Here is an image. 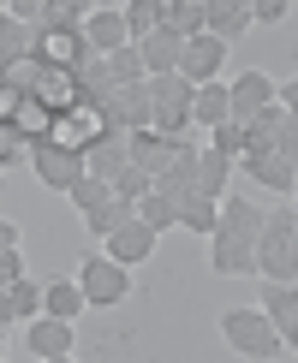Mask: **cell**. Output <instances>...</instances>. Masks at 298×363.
Wrapping results in <instances>:
<instances>
[{
	"label": "cell",
	"mask_w": 298,
	"mask_h": 363,
	"mask_svg": "<svg viewBox=\"0 0 298 363\" xmlns=\"http://www.w3.org/2000/svg\"><path fill=\"white\" fill-rule=\"evenodd\" d=\"M263 226H268V208H257L250 196H227L221 203V226L209 238V268L215 274H257Z\"/></svg>",
	"instance_id": "1"
},
{
	"label": "cell",
	"mask_w": 298,
	"mask_h": 363,
	"mask_svg": "<svg viewBox=\"0 0 298 363\" xmlns=\"http://www.w3.org/2000/svg\"><path fill=\"white\" fill-rule=\"evenodd\" d=\"M221 340H227L238 357H250V363H268L275 352H287L275 315H268L263 304H233V310H221Z\"/></svg>",
	"instance_id": "2"
},
{
	"label": "cell",
	"mask_w": 298,
	"mask_h": 363,
	"mask_svg": "<svg viewBox=\"0 0 298 363\" xmlns=\"http://www.w3.org/2000/svg\"><path fill=\"white\" fill-rule=\"evenodd\" d=\"M257 280L298 286V215H287V208H268L263 245H257Z\"/></svg>",
	"instance_id": "3"
},
{
	"label": "cell",
	"mask_w": 298,
	"mask_h": 363,
	"mask_svg": "<svg viewBox=\"0 0 298 363\" xmlns=\"http://www.w3.org/2000/svg\"><path fill=\"white\" fill-rule=\"evenodd\" d=\"M149 101H155V131L161 138L197 131V119H191V108H197V84H185L179 72L173 78H149Z\"/></svg>",
	"instance_id": "4"
},
{
	"label": "cell",
	"mask_w": 298,
	"mask_h": 363,
	"mask_svg": "<svg viewBox=\"0 0 298 363\" xmlns=\"http://www.w3.org/2000/svg\"><path fill=\"white\" fill-rule=\"evenodd\" d=\"M78 286H84V298H89L96 310H119L138 280H131L126 262H114V256L101 250V256H84V262H78Z\"/></svg>",
	"instance_id": "5"
},
{
	"label": "cell",
	"mask_w": 298,
	"mask_h": 363,
	"mask_svg": "<svg viewBox=\"0 0 298 363\" xmlns=\"http://www.w3.org/2000/svg\"><path fill=\"white\" fill-rule=\"evenodd\" d=\"M30 167H36V179H42L48 191H60V196H72V191H78V179L89 173L84 155H78V149H66V143H36Z\"/></svg>",
	"instance_id": "6"
},
{
	"label": "cell",
	"mask_w": 298,
	"mask_h": 363,
	"mask_svg": "<svg viewBox=\"0 0 298 363\" xmlns=\"http://www.w3.org/2000/svg\"><path fill=\"white\" fill-rule=\"evenodd\" d=\"M227 84H233V125H250V119H263L280 101V84L268 72H238Z\"/></svg>",
	"instance_id": "7"
},
{
	"label": "cell",
	"mask_w": 298,
	"mask_h": 363,
	"mask_svg": "<svg viewBox=\"0 0 298 363\" xmlns=\"http://www.w3.org/2000/svg\"><path fill=\"white\" fill-rule=\"evenodd\" d=\"M227 48H233V42H221L215 36V30H209V36H191L185 42V66H179V78H185V84H221V72H227Z\"/></svg>",
	"instance_id": "8"
},
{
	"label": "cell",
	"mask_w": 298,
	"mask_h": 363,
	"mask_svg": "<svg viewBox=\"0 0 298 363\" xmlns=\"http://www.w3.org/2000/svg\"><path fill=\"white\" fill-rule=\"evenodd\" d=\"M84 36H89V54H96V60H114L119 48H131L126 6H96V12H89V24H84Z\"/></svg>",
	"instance_id": "9"
},
{
	"label": "cell",
	"mask_w": 298,
	"mask_h": 363,
	"mask_svg": "<svg viewBox=\"0 0 298 363\" xmlns=\"http://www.w3.org/2000/svg\"><path fill=\"white\" fill-rule=\"evenodd\" d=\"M72 340H78V322H60V315H36V322H24V345L36 363L48 357H72Z\"/></svg>",
	"instance_id": "10"
},
{
	"label": "cell",
	"mask_w": 298,
	"mask_h": 363,
	"mask_svg": "<svg viewBox=\"0 0 298 363\" xmlns=\"http://www.w3.org/2000/svg\"><path fill=\"white\" fill-rule=\"evenodd\" d=\"M36 54H42V30H36V24H24L18 12L6 6V18H0V66L18 72V66H30Z\"/></svg>",
	"instance_id": "11"
},
{
	"label": "cell",
	"mask_w": 298,
	"mask_h": 363,
	"mask_svg": "<svg viewBox=\"0 0 298 363\" xmlns=\"http://www.w3.org/2000/svg\"><path fill=\"white\" fill-rule=\"evenodd\" d=\"M191 138H161V131H131V167H143L149 179H161L173 167L179 155H185Z\"/></svg>",
	"instance_id": "12"
},
{
	"label": "cell",
	"mask_w": 298,
	"mask_h": 363,
	"mask_svg": "<svg viewBox=\"0 0 298 363\" xmlns=\"http://www.w3.org/2000/svg\"><path fill=\"white\" fill-rule=\"evenodd\" d=\"M84 167L96 173V179H108V185H114V179L131 167V131H101V138L84 149Z\"/></svg>",
	"instance_id": "13"
},
{
	"label": "cell",
	"mask_w": 298,
	"mask_h": 363,
	"mask_svg": "<svg viewBox=\"0 0 298 363\" xmlns=\"http://www.w3.org/2000/svg\"><path fill=\"white\" fill-rule=\"evenodd\" d=\"M42 310H48V286H36V280L0 286V322H6V328H18V322H36Z\"/></svg>",
	"instance_id": "14"
},
{
	"label": "cell",
	"mask_w": 298,
	"mask_h": 363,
	"mask_svg": "<svg viewBox=\"0 0 298 363\" xmlns=\"http://www.w3.org/2000/svg\"><path fill=\"white\" fill-rule=\"evenodd\" d=\"M138 54H143L149 78H173V72L185 66V36H179V30H155V36L138 42Z\"/></svg>",
	"instance_id": "15"
},
{
	"label": "cell",
	"mask_w": 298,
	"mask_h": 363,
	"mask_svg": "<svg viewBox=\"0 0 298 363\" xmlns=\"http://www.w3.org/2000/svg\"><path fill=\"white\" fill-rule=\"evenodd\" d=\"M263 310L275 315L287 352H298V286H280V280H263Z\"/></svg>",
	"instance_id": "16"
},
{
	"label": "cell",
	"mask_w": 298,
	"mask_h": 363,
	"mask_svg": "<svg viewBox=\"0 0 298 363\" xmlns=\"http://www.w3.org/2000/svg\"><path fill=\"white\" fill-rule=\"evenodd\" d=\"M155 226H143V220H131V226H119V233L108 238V256L114 262H126V268H143L149 256H155Z\"/></svg>",
	"instance_id": "17"
},
{
	"label": "cell",
	"mask_w": 298,
	"mask_h": 363,
	"mask_svg": "<svg viewBox=\"0 0 298 363\" xmlns=\"http://www.w3.org/2000/svg\"><path fill=\"white\" fill-rule=\"evenodd\" d=\"M238 167L257 179L263 191H275V196H292V185H298V167L280 155V149H275V155H250V161H238Z\"/></svg>",
	"instance_id": "18"
},
{
	"label": "cell",
	"mask_w": 298,
	"mask_h": 363,
	"mask_svg": "<svg viewBox=\"0 0 298 363\" xmlns=\"http://www.w3.org/2000/svg\"><path fill=\"white\" fill-rule=\"evenodd\" d=\"M209 30H215L221 42H238L257 30V6H245V0H209Z\"/></svg>",
	"instance_id": "19"
},
{
	"label": "cell",
	"mask_w": 298,
	"mask_h": 363,
	"mask_svg": "<svg viewBox=\"0 0 298 363\" xmlns=\"http://www.w3.org/2000/svg\"><path fill=\"white\" fill-rule=\"evenodd\" d=\"M191 119H197L203 131L233 125V84H227V78H221V84H203V89H197V108H191Z\"/></svg>",
	"instance_id": "20"
},
{
	"label": "cell",
	"mask_w": 298,
	"mask_h": 363,
	"mask_svg": "<svg viewBox=\"0 0 298 363\" xmlns=\"http://www.w3.org/2000/svg\"><path fill=\"white\" fill-rule=\"evenodd\" d=\"M131 220H138V203H131V196H114V203H101L96 215L84 220V233H89V238H101V245H108V238L119 233V226H131Z\"/></svg>",
	"instance_id": "21"
},
{
	"label": "cell",
	"mask_w": 298,
	"mask_h": 363,
	"mask_svg": "<svg viewBox=\"0 0 298 363\" xmlns=\"http://www.w3.org/2000/svg\"><path fill=\"white\" fill-rule=\"evenodd\" d=\"M238 161L227 155H215V149H203V161H197V196H215V203H227V179H233Z\"/></svg>",
	"instance_id": "22"
},
{
	"label": "cell",
	"mask_w": 298,
	"mask_h": 363,
	"mask_svg": "<svg viewBox=\"0 0 298 363\" xmlns=\"http://www.w3.org/2000/svg\"><path fill=\"white\" fill-rule=\"evenodd\" d=\"M119 89V78H114V66L108 60H89V66L78 72V96H84V108H101V101H108Z\"/></svg>",
	"instance_id": "23"
},
{
	"label": "cell",
	"mask_w": 298,
	"mask_h": 363,
	"mask_svg": "<svg viewBox=\"0 0 298 363\" xmlns=\"http://www.w3.org/2000/svg\"><path fill=\"white\" fill-rule=\"evenodd\" d=\"M167 30L179 36H209V0H167Z\"/></svg>",
	"instance_id": "24"
},
{
	"label": "cell",
	"mask_w": 298,
	"mask_h": 363,
	"mask_svg": "<svg viewBox=\"0 0 298 363\" xmlns=\"http://www.w3.org/2000/svg\"><path fill=\"white\" fill-rule=\"evenodd\" d=\"M84 310H89V298H84V286H78V280H54V286H48V310H42V315H60V322H78Z\"/></svg>",
	"instance_id": "25"
},
{
	"label": "cell",
	"mask_w": 298,
	"mask_h": 363,
	"mask_svg": "<svg viewBox=\"0 0 298 363\" xmlns=\"http://www.w3.org/2000/svg\"><path fill=\"white\" fill-rule=\"evenodd\" d=\"M138 220H143V226H155V233H167V226H179V220H185V208H179L173 196H161V191H149L143 203H138Z\"/></svg>",
	"instance_id": "26"
},
{
	"label": "cell",
	"mask_w": 298,
	"mask_h": 363,
	"mask_svg": "<svg viewBox=\"0 0 298 363\" xmlns=\"http://www.w3.org/2000/svg\"><path fill=\"white\" fill-rule=\"evenodd\" d=\"M114 196H119V191L108 185V179H96V173H84V179H78V191H72V208H78V215L89 220V215H96L101 203H114Z\"/></svg>",
	"instance_id": "27"
},
{
	"label": "cell",
	"mask_w": 298,
	"mask_h": 363,
	"mask_svg": "<svg viewBox=\"0 0 298 363\" xmlns=\"http://www.w3.org/2000/svg\"><path fill=\"white\" fill-rule=\"evenodd\" d=\"M179 226H185V233H197V238H215L221 203H215V196H191V203H185V220H179Z\"/></svg>",
	"instance_id": "28"
},
{
	"label": "cell",
	"mask_w": 298,
	"mask_h": 363,
	"mask_svg": "<svg viewBox=\"0 0 298 363\" xmlns=\"http://www.w3.org/2000/svg\"><path fill=\"white\" fill-rule=\"evenodd\" d=\"M108 66H114V78H119V89H126V84H149V66H143L138 42H131V48H119V54L108 60Z\"/></svg>",
	"instance_id": "29"
},
{
	"label": "cell",
	"mask_w": 298,
	"mask_h": 363,
	"mask_svg": "<svg viewBox=\"0 0 298 363\" xmlns=\"http://www.w3.org/2000/svg\"><path fill=\"white\" fill-rule=\"evenodd\" d=\"M24 155H36V143H30L18 125H6V119H0V161H6V167H18Z\"/></svg>",
	"instance_id": "30"
},
{
	"label": "cell",
	"mask_w": 298,
	"mask_h": 363,
	"mask_svg": "<svg viewBox=\"0 0 298 363\" xmlns=\"http://www.w3.org/2000/svg\"><path fill=\"white\" fill-rule=\"evenodd\" d=\"M209 149H215V155H227V161H245V125H221V131H209Z\"/></svg>",
	"instance_id": "31"
},
{
	"label": "cell",
	"mask_w": 298,
	"mask_h": 363,
	"mask_svg": "<svg viewBox=\"0 0 298 363\" xmlns=\"http://www.w3.org/2000/svg\"><path fill=\"white\" fill-rule=\"evenodd\" d=\"M114 191H119V196H131V203H143V196L155 191V179H149L143 167H126V173L114 179Z\"/></svg>",
	"instance_id": "32"
},
{
	"label": "cell",
	"mask_w": 298,
	"mask_h": 363,
	"mask_svg": "<svg viewBox=\"0 0 298 363\" xmlns=\"http://www.w3.org/2000/svg\"><path fill=\"white\" fill-rule=\"evenodd\" d=\"M18 280H30L24 250H18V245H0V286H18Z\"/></svg>",
	"instance_id": "33"
},
{
	"label": "cell",
	"mask_w": 298,
	"mask_h": 363,
	"mask_svg": "<svg viewBox=\"0 0 298 363\" xmlns=\"http://www.w3.org/2000/svg\"><path fill=\"white\" fill-rule=\"evenodd\" d=\"M287 12H292L287 0H257V30L263 24H287Z\"/></svg>",
	"instance_id": "34"
},
{
	"label": "cell",
	"mask_w": 298,
	"mask_h": 363,
	"mask_svg": "<svg viewBox=\"0 0 298 363\" xmlns=\"http://www.w3.org/2000/svg\"><path fill=\"white\" fill-rule=\"evenodd\" d=\"M280 155H287V161H292V167H298V119H292V125H287V131H280Z\"/></svg>",
	"instance_id": "35"
},
{
	"label": "cell",
	"mask_w": 298,
	"mask_h": 363,
	"mask_svg": "<svg viewBox=\"0 0 298 363\" xmlns=\"http://www.w3.org/2000/svg\"><path fill=\"white\" fill-rule=\"evenodd\" d=\"M280 108L298 119V78H287V84H280Z\"/></svg>",
	"instance_id": "36"
},
{
	"label": "cell",
	"mask_w": 298,
	"mask_h": 363,
	"mask_svg": "<svg viewBox=\"0 0 298 363\" xmlns=\"http://www.w3.org/2000/svg\"><path fill=\"white\" fill-rule=\"evenodd\" d=\"M48 363H78V352H72V357H48Z\"/></svg>",
	"instance_id": "37"
},
{
	"label": "cell",
	"mask_w": 298,
	"mask_h": 363,
	"mask_svg": "<svg viewBox=\"0 0 298 363\" xmlns=\"http://www.w3.org/2000/svg\"><path fill=\"white\" fill-rule=\"evenodd\" d=\"M292 196H298V185H292Z\"/></svg>",
	"instance_id": "38"
}]
</instances>
